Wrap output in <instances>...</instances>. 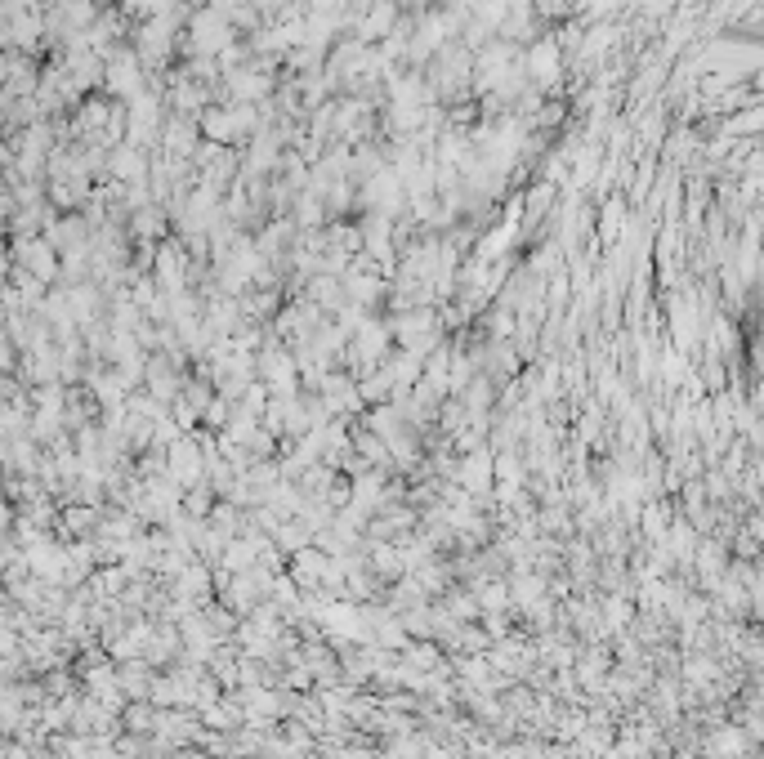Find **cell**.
<instances>
[{"label": "cell", "mask_w": 764, "mask_h": 759, "mask_svg": "<svg viewBox=\"0 0 764 759\" xmlns=\"http://www.w3.org/2000/svg\"><path fill=\"white\" fill-rule=\"evenodd\" d=\"M237 166H242L237 148H224V143H206V139H202V143H197V152H193L197 188L210 192V197H224V192L233 188Z\"/></svg>", "instance_id": "1"}, {"label": "cell", "mask_w": 764, "mask_h": 759, "mask_svg": "<svg viewBox=\"0 0 764 759\" xmlns=\"http://www.w3.org/2000/svg\"><path fill=\"white\" fill-rule=\"evenodd\" d=\"M255 380L269 393H300V367H295V353L286 344H264L255 353Z\"/></svg>", "instance_id": "2"}, {"label": "cell", "mask_w": 764, "mask_h": 759, "mask_svg": "<svg viewBox=\"0 0 764 759\" xmlns=\"http://www.w3.org/2000/svg\"><path fill=\"white\" fill-rule=\"evenodd\" d=\"M318 402L331 420H349V416H362V398H358V380L349 371H327L318 384Z\"/></svg>", "instance_id": "3"}, {"label": "cell", "mask_w": 764, "mask_h": 759, "mask_svg": "<svg viewBox=\"0 0 764 759\" xmlns=\"http://www.w3.org/2000/svg\"><path fill=\"white\" fill-rule=\"evenodd\" d=\"M14 259L23 273H32L36 282H50L59 273V251H54L45 237H18L14 242Z\"/></svg>", "instance_id": "4"}, {"label": "cell", "mask_w": 764, "mask_h": 759, "mask_svg": "<svg viewBox=\"0 0 764 759\" xmlns=\"http://www.w3.org/2000/svg\"><path fill=\"white\" fill-rule=\"evenodd\" d=\"M452 478L465 487L470 496H487L492 492V447H474V451H465V460L452 469Z\"/></svg>", "instance_id": "5"}, {"label": "cell", "mask_w": 764, "mask_h": 759, "mask_svg": "<svg viewBox=\"0 0 764 759\" xmlns=\"http://www.w3.org/2000/svg\"><path fill=\"white\" fill-rule=\"evenodd\" d=\"M108 175L117 179L121 188L143 184V179H148V157H143L139 148H130V143H117V148H108Z\"/></svg>", "instance_id": "6"}, {"label": "cell", "mask_w": 764, "mask_h": 759, "mask_svg": "<svg viewBox=\"0 0 764 759\" xmlns=\"http://www.w3.org/2000/svg\"><path fill=\"white\" fill-rule=\"evenodd\" d=\"M626 224H630V210H626L622 192H617V197H608V201H599V224H595V237H599V246H613V242H622Z\"/></svg>", "instance_id": "7"}, {"label": "cell", "mask_w": 764, "mask_h": 759, "mask_svg": "<svg viewBox=\"0 0 764 759\" xmlns=\"http://www.w3.org/2000/svg\"><path fill=\"white\" fill-rule=\"evenodd\" d=\"M751 737H742L738 728H715L706 737V759H747Z\"/></svg>", "instance_id": "8"}, {"label": "cell", "mask_w": 764, "mask_h": 759, "mask_svg": "<svg viewBox=\"0 0 764 759\" xmlns=\"http://www.w3.org/2000/svg\"><path fill=\"white\" fill-rule=\"evenodd\" d=\"M760 121H764V112H760V103H756V108H738V112H729V117H724L715 130L729 134V139H756Z\"/></svg>", "instance_id": "9"}, {"label": "cell", "mask_w": 764, "mask_h": 759, "mask_svg": "<svg viewBox=\"0 0 764 759\" xmlns=\"http://www.w3.org/2000/svg\"><path fill=\"white\" fill-rule=\"evenodd\" d=\"M117 684H121V688H126V693H130V697H139V701H143V697H148V693H152V684H157V679H152V675H148V670H143V661H130V666H121V675H117Z\"/></svg>", "instance_id": "10"}, {"label": "cell", "mask_w": 764, "mask_h": 759, "mask_svg": "<svg viewBox=\"0 0 764 759\" xmlns=\"http://www.w3.org/2000/svg\"><path fill=\"white\" fill-rule=\"evenodd\" d=\"M228 420H233V402L215 393V398H210V407L202 411V425H206V429H224Z\"/></svg>", "instance_id": "11"}, {"label": "cell", "mask_w": 764, "mask_h": 759, "mask_svg": "<svg viewBox=\"0 0 764 759\" xmlns=\"http://www.w3.org/2000/svg\"><path fill=\"white\" fill-rule=\"evenodd\" d=\"M666 527H671V509H666V505H648V509H644V532L662 541Z\"/></svg>", "instance_id": "12"}, {"label": "cell", "mask_w": 764, "mask_h": 759, "mask_svg": "<svg viewBox=\"0 0 764 759\" xmlns=\"http://www.w3.org/2000/svg\"><path fill=\"white\" fill-rule=\"evenodd\" d=\"M228 759H264V755H228Z\"/></svg>", "instance_id": "13"}]
</instances>
